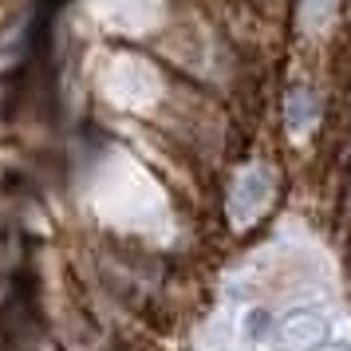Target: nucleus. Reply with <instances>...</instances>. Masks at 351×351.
Returning a JSON list of instances; mask_svg holds the SVG:
<instances>
[{"mask_svg":"<svg viewBox=\"0 0 351 351\" xmlns=\"http://www.w3.org/2000/svg\"><path fill=\"white\" fill-rule=\"evenodd\" d=\"M328 343V319L312 308H296L276 324V348L280 351H316Z\"/></svg>","mask_w":351,"mask_h":351,"instance_id":"f257e3e1","label":"nucleus"},{"mask_svg":"<svg viewBox=\"0 0 351 351\" xmlns=\"http://www.w3.org/2000/svg\"><path fill=\"white\" fill-rule=\"evenodd\" d=\"M316 351H351V348H343V343H319Z\"/></svg>","mask_w":351,"mask_h":351,"instance_id":"f03ea898","label":"nucleus"}]
</instances>
